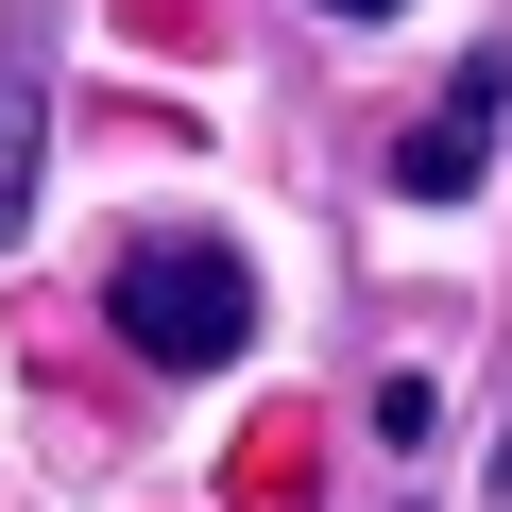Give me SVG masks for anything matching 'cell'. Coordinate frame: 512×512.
<instances>
[{"label":"cell","mask_w":512,"mask_h":512,"mask_svg":"<svg viewBox=\"0 0 512 512\" xmlns=\"http://www.w3.org/2000/svg\"><path fill=\"white\" fill-rule=\"evenodd\" d=\"M103 308H120V342H137L154 376H222V359L256 342V274H239L222 239H188V222L120 239V274H103Z\"/></svg>","instance_id":"1"},{"label":"cell","mask_w":512,"mask_h":512,"mask_svg":"<svg viewBox=\"0 0 512 512\" xmlns=\"http://www.w3.org/2000/svg\"><path fill=\"white\" fill-rule=\"evenodd\" d=\"M495 120H512V69H495V52H461V69H444V103L393 137V188H410V205H461V188H478V154H495Z\"/></svg>","instance_id":"2"},{"label":"cell","mask_w":512,"mask_h":512,"mask_svg":"<svg viewBox=\"0 0 512 512\" xmlns=\"http://www.w3.org/2000/svg\"><path fill=\"white\" fill-rule=\"evenodd\" d=\"M35 171H52V86H35V69H0V239L35 222Z\"/></svg>","instance_id":"3"},{"label":"cell","mask_w":512,"mask_h":512,"mask_svg":"<svg viewBox=\"0 0 512 512\" xmlns=\"http://www.w3.org/2000/svg\"><path fill=\"white\" fill-rule=\"evenodd\" d=\"M308 18H393V0H308Z\"/></svg>","instance_id":"4"}]
</instances>
